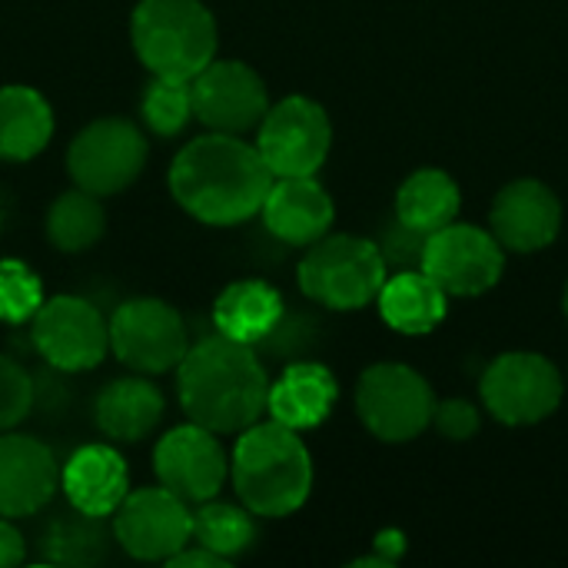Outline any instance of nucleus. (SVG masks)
Here are the masks:
<instances>
[{"label":"nucleus","mask_w":568,"mask_h":568,"mask_svg":"<svg viewBox=\"0 0 568 568\" xmlns=\"http://www.w3.org/2000/svg\"><path fill=\"white\" fill-rule=\"evenodd\" d=\"M273 180L256 143L233 133L196 136L170 166L173 200L210 226H236L256 216Z\"/></svg>","instance_id":"f257e3e1"},{"label":"nucleus","mask_w":568,"mask_h":568,"mask_svg":"<svg viewBox=\"0 0 568 568\" xmlns=\"http://www.w3.org/2000/svg\"><path fill=\"white\" fill-rule=\"evenodd\" d=\"M176 393L190 423L223 436L243 433L266 413L270 376L253 346L206 336L176 366Z\"/></svg>","instance_id":"f03ea898"},{"label":"nucleus","mask_w":568,"mask_h":568,"mask_svg":"<svg viewBox=\"0 0 568 568\" xmlns=\"http://www.w3.org/2000/svg\"><path fill=\"white\" fill-rule=\"evenodd\" d=\"M230 479L240 503L263 519L293 516L313 489V456L296 429L270 419L240 433Z\"/></svg>","instance_id":"7ed1b4c3"},{"label":"nucleus","mask_w":568,"mask_h":568,"mask_svg":"<svg viewBox=\"0 0 568 568\" xmlns=\"http://www.w3.org/2000/svg\"><path fill=\"white\" fill-rule=\"evenodd\" d=\"M130 37L153 77L193 80L216 57V20L200 0H140Z\"/></svg>","instance_id":"20e7f679"},{"label":"nucleus","mask_w":568,"mask_h":568,"mask_svg":"<svg viewBox=\"0 0 568 568\" xmlns=\"http://www.w3.org/2000/svg\"><path fill=\"white\" fill-rule=\"evenodd\" d=\"M386 283V256L366 236H320L300 260V290L326 310H363Z\"/></svg>","instance_id":"39448f33"},{"label":"nucleus","mask_w":568,"mask_h":568,"mask_svg":"<svg viewBox=\"0 0 568 568\" xmlns=\"http://www.w3.org/2000/svg\"><path fill=\"white\" fill-rule=\"evenodd\" d=\"M356 413L383 443H409L433 426L436 396L429 383L403 363H376L359 376Z\"/></svg>","instance_id":"423d86ee"},{"label":"nucleus","mask_w":568,"mask_h":568,"mask_svg":"<svg viewBox=\"0 0 568 568\" xmlns=\"http://www.w3.org/2000/svg\"><path fill=\"white\" fill-rule=\"evenodd\" d=\"M146 153V136L133 120L97 116L73 136L67 150V170L73 186L97 196H113L143 173Z\"/></svg>","instance_id":"0eeeda50"},{"label":"nucleus","mask_w":568,"mask_h":568,"mask_svg":"<svg viewBox=\"0 0 568 568\" xmlns=\"http://www.w3.org/2000/svg\"><path fill=\"white\" fill-rule=\"evenodd\" d=\"M110 349L136 373H170L190 349V333L183 316L153 296L126 300L110 316Z\"/></svg>","instance_id":"6e6552de"},{"label":"nucleus","mask_w":568,"mask_h":568,"mask_svg":"<svg viewBox=\"0 0 568 568\" xmlns=\"http://www.w3.org/2000/svg\"><path fill=\"white\" fill-rule=\"evenodd\" d=\"M333 146L326 110L310 97H286L256 126V150L273 176H316Z\"/></svg>","instance_id":"1a4fd4ad"},{"label":"nucleus","mask_w":568,"mask_h":568,"mask_svg":"<svg viewBox=\"0 0 568 568\" xmlns=\"http://www.w3.org/2000/svg\"><path fill=\"white\" fill-rule=\"evenodd\" d=\"M419 270L429 273L446 296H483L506 270V250L493 230L473 223H446L426 236Z\"/></svg>","instance_id":"9d476101"},{"label":"nucleus","mask_w":568,"mask_h":568,"mask_svg":"<svg viewBox=\"0 0 568 568\" xmlns=\"http://www.w3.org/2000/svg\"><path fill=\"white\" fill-rule=\"evenodd\" d=\"M37 353L60 373H83L103 363L110 349V326L103 313L80 296L43 300L30 320Z\"/></svg>","instance_id":"9b49d317"},{"label":"nucleus","mask_w":568,"mask_h":568,"mask_svg":"<svg viewBox=\"0 0 568 568\" xmlns=\"http://www.w3.org/2000/svg\"><path fill=\"white\" fill-rule=\"evenodd\" d=\"M483 403L506 426H532L559 409L562 376L539 353H506L483 376Z\"/></svg>","instance_id":"f8f14e48"},{"label":"nucleus","mask_w":568,"mask_h":568,"mask_svg":"<svg viewBox=\"0 0 568 568\" xmlns=\"http://www.w3.org/2000/svg\"><path fill=\"white\" fill-rule=\"evenodd\" d=\"M113 539L140 562H166L193 542L190 503L170 489H136L113 513Z\"/></svg>","instance_id":"ddd939ff"},{"label":"nucleus","mask_w":568,"mask_h":568,"mask_svg":"<svg viewBox=\"0 0 568 568\" xmlns=\"http://www.w3.org/2000/svg\"><path fill=\"white\" fill-rule=\"evenodd\" d=\"M193 116L213 133L243 136L260 126L270 110V90L263 77L243 60H210L193 80Z\"/></svg>","instance_id":"4468645a"},{"label":"nucleus","mask_w":568,"mask_h":568,"mask_svg":"<svg viewBox=\"0 0 568 568\" xmlns=\"http://www.w3.org/2000/svg\"><path fill=\"white\" fill-rule=\"evenodd\" d=\"M153 473L163 489L180 496L183 503H206L213 499L226 476L230 459L216 439V433L190 423L170 429L153 449Z\"/></svg>","instance_id":"2eb2a0df"},{"label":"nucleus","mask_w":568,"mask_h":568,"mask_svg":"<svg viewBox=\"0 0 568 568\" xmlns=\"http://www.w3.org/2000/svg\"><path fill=\"white\" fill-rule=\"evenodd\" d=\"M493 236L503 250L539 253L556 243L562 230V203L539 180H516L499 190L493 203Z\"/></svg>","instance_id":"dca6fc26"},{"label":"nucleus","mask_w":568,"mask_h":568,"mask_svg":"<svg viewBox=\"0 0 568 568\" xmlns=\"http://www.w3.org/2000/svg\"><path fill=\"white\" fill-rule=\"evenodd\" d=\"M60 489V469L53 453L20 433L0 436V516L20 519L50 506Z\"/></svg>","instance_id":"f3484780"},{"label":"nucleus","mask_w":568,"mask_h":568,"mask_svg":"<svg viewBox=\"0 0 568 568\" xmlns=\"http://www.w3.org/2000/svg\"><path fill=\"white\" fill-rule=\"evenodd\" d=\"M260 213L266 230L290 246L316 243L336 220L333 196L316 176H276Z\"/></svg>","instance_id":"a211bd4d"},{"label":"nucleus","mask_w":568,"mask_h":568,"mask_svg":"<svg viewBox=\"0 0 568 568\" xmlns=\"http://www.w3.org/2000/svg\"><path fill=\"white\" fill-rule=\"evenodd\" d=\"M60 489L67 493V503L87 516H113L116 506L130 493V473L116 449L93 443L80 446L60 469Z\"/></svg>","instance_id":"6ab92c4d"},{"label":"nucleus","mask_w":568,"mask_h":568,"mask_svg":"<svg viewBox=\"0 0 568 568\" xmlns=\"http://www.w3.org/2000/svg\"><path fill=\"white\" fill-rule=\"evenodd\" d=\"M336 399H339L336 376L323 363L303 359V363H290L283 376L270 383L266 413L270 419L303 433V429H316L320 423H326Z\"/></svg>","instance_id":"aec40b11"},{"label":"nucleus","mask_w":568,"mask_h":568,"mask_svg":"<svg viewBox=\"0 0 568 568\" xmlns=\"http://www.w3.org/2000/svg\"><path fill=\"white\" fill-rule=\"evenodd\" d=\"M286 316L283 296L266 280H236L213 303V326L220 336L260 346Z\"/></svg>","instance_id":"412c9836"},{"label":"nucleus","mask_w":568,"mask_h":568,"mask_svg":"<svg viewBox=\"0 0 568 568\" xmlns=\"http://www.w3.org/2000/svg\"><path fill=\"white\" fill-rule=\"evenodd\" d=\"M163 409H166L163 393L150 379L130 376V379H113L110 386L100 389L97 406H93V419L106 439L140 443L160 426Z\"/></svg>","instance_id":"4be33fe9"},{"label":"nucleus","mask_w":568,"mask_h":568,"mask_svg":"<svg viewBox=\"0 0 568 568\" xmlns=\"http://www.w3.org/2000/svg\"><path fill=\"white\" fill-rule=\"evenodd\" d=\"M446 290L423 270H399L396 276H386L376 303L386 326H393L403 336H426L446 320Z\"/></svg>","instance_id":"5701e85b"},{"label":"nucleus","mask_w":568,"mask_h":568,"mask_svg":"<svg viewBox=\"0 0 568 568\" xmlns=\"http://www.w3.org/2000/svg\"><path fill=\"white\" fill-rule=\"evenodd\" d=\"M53 136V110L33 87H0V160H33Z\"/></svg>","instance_id":"b1692460"},{"label":"nucleus","mask_w":568,"mask_h":568,"mask_svg":"<svg viewBox=\"0 0 568 568\" xmlns=\"http://www.w3.org/2000/svg\"><path fill=\"white\" fill-rule=\"evenodd\" d=\"M459 186L446 170L426 166L403 180L396 193V220L423 236L443 230L459 216Z\"/></svg>","instance_id":"393cba45"},{"label":"nucleus","mask_w":568,"mask_h":568,"mask_svg":"<svg viewBox=\"0 0 568 568\" xmlns=\"http://www.w3.org/2000/svg\"><path fill=\"white\" fill-rule=\"evenodd\" d=\"M106 233V213L97 193L80 186L60 193L47 210V240L60 253H83Z\"/></svg>","instance_id":"a878e982"},{"label":"nucleus","mask_w":568,"mask_h":568,"mask_svg":"<svg viewBox=\"0 0 568 568\" xmlns=\"http://www.w3.org/2000/svg\"><path fill=\"white\" fill-rule=\"evenodd\" d=\"M40 552L57 566H97L106 552V529L100 516L67 509L53 516L40 536Z\"/></svg>","instance_id":"bb28decb"},{"label":"nucleus","mask_w":568,"mask_h":568,"mask_svg":"<svg viewBox=\"0 0 568 568\" xmlns=\"http://www.w3.org/2000/svg\"><path fill=\"white\" fill-rule=\"evenodd\" d=\"M193 539L230 562V559L250 552L253 542H256L253 513L246 506H230V503H210L206 499L193 513Z\"/></svg>","instance_id":"cd10ccee"},{"label":"nucleus","mask_w":568,"mask_h":568,"mask_svg":"<svg viewBox=\"0 0 568 568\" xmlns=\"http://www.w3.org/2000/svg\"><path fill=\"white\" fill-rule=\"evenodd\" d=\"M143 123L156 136H176L183 126L193 120V93L190 80H170V77H153L143 100H140Z\"/></svg>","instance_id":"c85d7f7f"},{"label":"nucleus","mask_w":568,"mask_h":568,"mask_svg":"<svg viewBox=\"0 0 568 568\" xmlns=\"http://www.w3.org/2000/svg\"><path fill=\"white\" fill-rule=\"evenodd\" d=\"M43 303L40 276L20 260H0V320L3 323H27Z\"/></svg>","instance_id":"c756f323"},{"label":"nucleus","mask_w":568,"mask_h":568,"mask_svg":"<svg viewBox=\"0 0 568 568\" xmlns=\"http://www.w3.org/2000/svg\"><path fill=\"white\" fill-rule=\"evenodd\" d=\"M37 403L33 376L10 356L0 353V433L20 426Z\"/></svg>","instance_id":"7c9ffc66"},{"label":"nucleus","mask_w":568,"mask_h":568,"mask_svg":"<svg viewBox=\"0 0 568 568\" xmlns=\"http://www.w3.org/2000/svg\"><path fill=\"white\" fill-rule=\"evenodd\" d=\"M433 423L436 429L446 436V439H473L479 433V413L473 403L466 399H446V403H436V413H433Z\"/></svg>","instance_id":"2f4dec72"},{"label":"nucleus","mask_w":568,"mask_h":568,"mask_svg":"<svg viewBox=\"0 0 568 568\" xmlns=\"http://www.w3.org/2000/svg\"><path fill=\"white\" fill-rule=\"evenodd\" d=\"M166 566L173 568H223L226 566V559L223 556H216V552H210L206 546H183L173 559H166Z\"/></svg>","instance_id":"473e14b6"},{"label":"nucleus","mask_w":568,"mask_h":568,"mask_svg":"<svg viewBox=\"0 0 568 568\" xmlns=\"http://www.w3.org/2000/svg\"><path fill=\"white\" fill-rule=\"evenodd\" d=\"M23 536L10 526L7 516H0V568H13L23 562Z\"/></svg>","instance_id":"72a5a7b5"},{"label":"nucleus","mask_w":568,"mask_h":568,"mask_svg":"<svg viewBox=\"0 0 568 568\" xmlns=\"http://www.w3.org/2000/svg\"><path fill=\"white\" fill-rule=\"evenodd\" d=\"M562 303H566V316H568V286H566V300H562Z\"/></svg>","instance_id":"f704fd0d"}]
</instances>
